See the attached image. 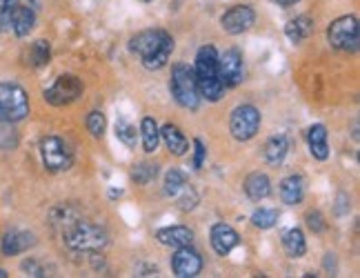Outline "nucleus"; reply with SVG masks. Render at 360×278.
<instances>
[{"mask_svg": "<svg viewBox=\"0 0 360 278\" xmlns=\"http://www.w3.org/2000/svg\"><path fill=\"white\" fill-rule=\"evenodd\" d=\"M209 238H212V247H214V252L218 256H227L240 243V238H238L234 227H229L225 223H216L212 227V234H209Z\"/></svg>", "mask_w": 360, "mask_h": 278, "instance_id": "13", "label": "nucleus"}, {"mask_svg": "<svg viewBox=\"0 0 360 278\" xmlns=\"http://www.w3.org/2000/svg\"><path fill=\"white\" fill-rule=\"evenodd\" d=\"M29 65L32 67H45L49 63V58H52V47H49L47 41H36L32 47H29Z\"/></svg>", "mask_w": 360, "mask_h": 278, "instance_id": "25", "label": "nucleus"}, {"mask_svg": "<svg viewBox=\"0 0 360 278\" xmlns=\"http://www.w3.org/2000/svg\"><path fill=\"white\" fill-rule=\"evenodd\" d=\"M196 85H198V94L207 98L209 103H218L223 98L225 85L220 83L218 76V52L212 45H205L198 49L196 56Z\"/></svg>", "mask_w": 360, "mask_h": 278, "instance_id": "2", "label": "nucleus"}, {"mask_svg": "<svg viewBox=\"0 0 360 278\" xmlns=\"http://www.w3.org/2000/svg\"><path fill=\"white\" fill-rule=\"evenodd\" d=\"M185 185H187L185 172H180V170H169L167 172V176H165V192L169 196H176Z\"/></svg>", "mask_w": 360, "mask_h": 278, "instance_id": "29", "label": "nucleus"}, {"mask_svg": "<svg viewBox=\"0 0 360 278\" xmlns=\"http://www.w3.org/2000/svg\"><path fill=\"white\" fill-rule=\"evenodd\" d=\"M194 147H196L194 167H196V170H200V167H203V163H205V154H207V150H205V143L200 141V138H196V141H194Z\"/></svg>", "mask_w": 360, "mask_h": 278, "instance_id": "35", "label": "nucleus"}, {"mask_svg": "<svg viewBox=\"0 0 360 278\" xmlns=\"http://www.w3.org/2000/svg\"><path fill=\"white\" fill-rule=\"evenodd\" d=\"M254 23H256V14L249 5H236L232 9H227L223 18H220V25H223L225 32L232 36L245 34L247 29H252Z\"/></svg>", "mask_w": 360, "mask_h": 278, "instance_id": "11", "label": "nucleus"}, {"mask_svg": "<svg viewBox=\"0 0 360 278\" xmlns=\"http://www.w3.org/2000/svg\"><path fill=\"white\" fill-rule=\"evenodd\" d=\"M327 41L338 52H356L358 49V18L356 16H340L329 25Z\"/></svg>", "mask_w": 360, "mask_h": 278, "instance_id": "6", "label": "nucleus"}, {"mask_svg": "<svg viewBox=\"0 0 360 278\" xmlns=\"http://www.w3.org/2000/svg\"><path fill=\"white\" fill-rule=\"evenodd\" d=\"M156 176H158V165H154V163H140V165L134 167L132 181L136 185H147V183H152Z\"/></svg>", "mask_w": 360, "mask_h": 278, "instance_id": "27", "label": "nucleus"}, {"mask_svg": "<svg viewBox=\"0 0 360 278\" xmlns=\"http://www.w3.org/2000/svg\"><path fill=\"white\" fill-rule=\"evenodd\" d=\"M116 136H118V141H123L127 147H136V141H138L136 127L129 121H125V118H118L116 121Z\"/></svg>", "mask_w": 360, "mask_h": 278, "instance_id": "28", "label": "nucleus"}, {"mask_svg": "<svg viewBox=\"0 0 360 278\" xmlns=\"http://www.w3.org/2000/svg\"><path fill=\"white\" fill-rule=\"evenodd\" d=\"M18 147V132L14 129V123L0 118V150L12 152Z\"/></svg>", "mask_w": 360, "mask_h": 278, "instance_id": "26", "label": "nucleus"}, {"mask_svg": "<svg viewBox=\"0 0 360 278\" xmlns=\"http://www.w3.org/2000/svg\"><path fill=\"white\" fill-rule=\"evenodd\" d=\"M145 3H152V0H145Z\"/></svg>", "mask_w": 360, "mask_h": 278, "instance_id": "39", "label": "nucleus"}, {"mask_svg": "<svg viewBox=\"0 0 360 278\" xmlns=\"http://www.w3.org/2000/svg\"><path fill=\"white\" fill-rule=\"evenodd\" d=\"M172 270L178 278H194L203 270V258L196 250H192V245L178 247L172 256Z\"/></svg>", "mask_w": 360, "mask_h": 278, "instance_id": "12", "label": "nucleus"}, {"mask_svg": "<svg viewBox=\"0 0 360 278\" xmlns=\"http://www.w3.org/2000/svg\"><path fill=\"white\" fill-rule=\"evenodd\" d=\"M283 247H285V252H287L289 258H300V256H305L307 243H305L303 232H300L298 227H292L289 232H285V236H283Z\"/></svg>", "mask_w": 360, "mask_h": 278, "instance_id": "23", "label": "nucleus"}, {"mask_svg": "<svg viewBox=\"0 0 360 278\" xmlns=\"http://www.w3.org/2000/svg\"><path fill=\"white\" fill-rule=\"evenodd\" d=\"M280 198H283V203H287V205L303 203V198H305V181H303V176L292 174V176L283 178V183H280Z\"/></svg>", "mask_w": 360, "mask_h": 278, "instance_id": "18", "label": "nucleus"}, {"mask_svg": "<svg viewBox=\"0 0 360 278\" xmlns=\"http://www.w3.org/2000/svg\"><path fill=\"white\" fill-rule=\"evenodd\" d=\"M309 141V152L316 158V161H327L329 158V143H327V127L325 125H312L307 132Z\"/></svg>", "mask_w": 360, "mask_h": 278, "instance_id": "17", "label": "nucleus"}, {"mask_svg": "<svg viewBox=\"0 0 360 278\" xmlns=\"http://www.w3.org/2000/svg\"><path fill=\"white\" fill-rule=\"evenodd\" d=\"M80 94H83V83H80V78L74 74L58 76L52 83V87H47L43 92L45 101L54 107H63V105L74 103V101H78Z\"/></svg>", "mask_w": 360, "mask_h": 278, "instance_id": "9", "label": "nucleus"}, {"mask_svg": "<svg viewBox=\"0 0 360 278\" xmlns=\"http://www.w3.org/2000/svg\"><path fill=\"white\" fill-rule=\"evenodd\" d=\"M172 96L174 101L185 107V109H198L200 105V94H198V85H196V74L192 67H187L183 63L174 65L172 69Z\"/></svg>", "mask_w": 360, "mask_h": 278, "instance_id": "4", "label": "nucleus"}, {"mask_svg": "<svg viewBox=\"0 0 360 278\" xmlns=\"http://www.w3.org/2000/svg\"><path fill=\"white\" fill-rule=\"evenodd\" d=\"M245 194H247L249 198H252L254 203L265 201V198H267L269 194H272V183H269L267 174H263V172L249 174L247 181H245Z\"/></svg>", "mask_w": 360, "mask_h": 278, "instance_id": "19", "label": "nucleus"}, {"mask_svg": "<svg viewBox=\"0 0 360 278\" xmlns=\"http://www.w3.org/2000/svg\"><path fill=\"white\" fill-rule=\"evenodd\" d=\"M129 49L140 56L147 69H163L174 52V38L165 29H147L129 41Z\"/></svg>", "mask_w": 360, "mask_h": 278, "instance_id": "1", "label": "nucleus"}, {"mask_svg": "<svg viewBox=\"0 0 360 278\" xmlns=\"http://www.w3.org/2000/svg\"><path fill=\"white\" fill-rule=\"evenodd\" d=\"M40 154H43V163L49 172H63L69 170L74 163V154L69 145L58 136H47L40 141Z\"/></svg>", "mask_w": 360, "mask_h": 278, "instance_id": "7", "label": "nucleus"}, {"mask_svg": "<svg viewBox=\"0 0 360 278\" xmlns=\"http://www.w3.org/2000/svg\"><path fill=\"white\" fill-rule=\"evenodd\" d=\"M156 238L160 245L165 247H174V250H178V247H187L192 245L194 241V232L189 230V227H183V225H174V227H165V230H158L156 232Z\"/></svg>", "mask_w": 360, "mask_h": 278, "instance_id": "15", "label": "nucleus"}, {"mask_svg": "<svg viewBox=\"0 0 360 278\" xmlns=\"http://www.w3.org/2000/svg\"><path fill=\"white\" fill-rule=\"evenodd\" d=\"M140 138H143V147H145L147 154H152V152L158 150L160 129H158L154 118H143V123H140Z\"/></svg>", "mask_w": 360, "mask_h": 278, "instance_id": "24", "label": "nucleus"}, {"mask_svg": "<svg viewBox=\"0 0 360 278\" xmlns=\"http://www.w3.org/2000/svg\"><path fill=\"white\" fill-rule=\"evenodd\" d=\"M105 125H107V121H105L103 112H89V116H87V129L92 132L94 138H100V136L105 134Z\"/></svg>", "mask_w": 360, "mask_h": 278, "instance_id": "33", "label": "nucleus"}, {"mask_svg": "<svg viewBox=\"0 0 360 278\" xmlns=\"http://www.w3.org/2000/svg\"><path fill=\"white\" fill-rule=\"evenodd\" d=\"M260 129V112L254 105H240L229 118V132L236 141H252Z\"/></svg>", "mask_w": 360, "mask_h": 278, "instance_id": "8", "label": "nucleus"}, {"mask_svg": "<svg viewBox=\"0 0 360 278\" xmlns=\"http://www.w3.org/2000/svg\"><path fill=\"white\" fill-rule=\"evenodd\" d=\"M36 245V236L32 232H20V230H12L3 236V243H0V250H3L5 256H18L27 252L29 247Z\"/></svg>", "mask_w": 360, "mask_h": 278, "instance_id": "14", "label": "nucleus"}, {"mask_svg": "<svg viewBox=\"0 0 360 278\" xmlns=\"http://www.w3.org/2000/svg\"><path fill=\"white\" fill-rule=\"evenodd\" d=\"M18 0H0V32H12V16Z\"/></svg>", "mask_w": 360, "mask_h": 278, "instance_id": "32", "label": "nucleus"}, {"mask_svg": "<svg viewBox=\"0 0 360 278\" xmlns=\"http://www.w3.org/2000/svg\"><path fill=\"white\" fill-rule=\"evenodd\" d=\"M29 114V96L18 83H0V118L9 123L25 121Z\"/></svg>", "mask_w": 360, "mask_h": 278, "instance_id": "5", "label": "nucleus"}, {"mask_svg": "<svg viewBox=\"0 0 360 278\" xmlns=\"http://www.w3.org/2000/svg\"><path fill=\"white\" fill-rule=\"evenodd\" d=\"M63 241L72 252H100L107 247L109 236L100 225L76 218L63 230Z\"/></svg>", "mask_w": 360, "mask_h": 278, "instance_id": "3", "label": "nucleus"}, {"mask_svg": "<svg viewBox=\"0 0 360 278\" xmlns=\"http://www.w3.org/2000/svg\"><path fill=\"white\" fill-rule=\"evenodd\" d=\"M0 278H7V272L5 270H0Z\"/></svg>", "mask_w": 360, "mask_h": 278, "instance_id": "38", "label": "nucleus"}, {"mask_svg": "<svg viewBox=\"0 0 360 278\" xmlns=\"http://www.w3.org/2000/svg\"><path fill=\"white\" fill-rule=\"evenodd\" d=\"M287 152H289V141L285 134H276L265 143V161L274 167L283 165Z\"/></svg>", "mask_w": 360, "mask_h": 278, "instance_id": "21", "label": "nucleus"}, {"mask_svg": "<svg viewBox=\"0 0 360 278\" xmlns=\"http://www.w3.org/2000/svg\"><path fill=\"white\" fill-rule=\"evenodd\" d=\"M278 210H256L254 216H252V223L258 230H269V227H274L278 223Z\"/></svg>", "mask_w": 360, "mask_h": 278, "instance_id": "30", "label": "nucleus"}, {"mask_svg": "<svg viewBox=\"0 0 360 278\" xmlns=\"http://www.w3.org/2000/svg\"><path fill=\"white\" fill-rule=\"evenodd\" d=\"M285 34L292 43H303L314 34V21L309 16L292 18V21H289L287 27H285Z\"/></svg>", "mask_w": 360, "mask_h": 278, "instance_id": "22", "label": "nucleus"}, {"mask_svg": "<svg viewBox=\"0 0 360 278\" xmlns=\"http://www.w3.org/2000/svg\"><path fill=\"white\" fill-rule=\"evenodd\" d=\"M274 3H278V5H283V7H292V5L300 3V0H274Z\"/></svg>", "mask_w": 360, "mask_h": 278, "instance_id": "37", "label": "nucleus"}, {"mask_svg": "<svg viewBox=\"0 0 360 278\" xmlns=\"http://www.w3.org/2000/svg\"><path fill=\"white\" fill-rule=\"evenodd\" d=\"M218 76L225 87H236L243 83L245 65H243V54L238 49H227L225 54L218 56Z\"/></svg>", "mask_w": 360, "mask_h": 278, "instance_id": "10", "label": "nucleus"}, {"mask_svg": "<svg viewBox=\"0 0 360 278\" xmlns=\"http://www.w3.org/2000/svg\"><path fill=\"white\" fill-rule=\"evenodd\" d=\"M23 272H27V276H45V270L40 267V263H36L34 258L23 263Z\"/></svg>", "mask_w": 360, "mask_h": 278, "instance_id": "36", "label": "nucleus"}, {"mask_svg": "<svg viewBox=\"0 0 360 278\" xmlns=\"http://www.w3.org/2000/svg\"><path fill=\"white\" fill-rule=\"evenodd\" d=\"M174 198L178 201V207H180L183 212H192L194 207L198 205V194H196V190H194V187L189 185V183H187Z\"/></svg>", "mask_w": 360, "mask_h": 278, "instance_id": "31", "label": "nucleus"}, {"mask_svg": "<svg viewBox=\"0 0 360 278\" xmlns=\"http://www.w3.org/2000/svg\"><path fill=\"white\" fill-rule=\"evenodd\" d=\"M160 138L165 141L167 150L172 152L174 156H185L189 150V141L183 136V132L176 127V125H165L160 129Z\"/></svg>", "mask_w": 360, "mask_h": 278, "instance_id": "20", "label": "nucleus"}, {"mask_svg": "<svg viewBox=\"0 0 360 278\" xmlns=\"http://www.w3.org/2000/svg\"><path fill=\"white\" fill-rule=\"evenodd\" d=\"M307 227H309L312 232H316V234L325 232L327 223H325L323 214H320V212H309V214H307Z\"/></svg>", "mask_w": 360, "mask_h": 278, "instance_id": "34", "label": "nucleus"}, {"mask_svg": "<svg viewBox=\"0 0 360 278\" xmlns=\"http://www.w3.org/2000/svg\"><path fill=\"white\" fill-rule=\"evenodd\" d=\"M34 25H36V9L18 0V5L14 9V16H12V32L18 38H25L34 29Z\"/></svg>", "mask_w": 360, "mask_h": 278, "instance_id": "16", "label": "nucleus"}]
</instances>
